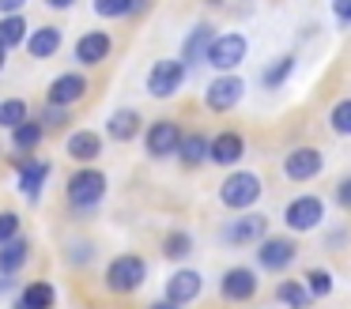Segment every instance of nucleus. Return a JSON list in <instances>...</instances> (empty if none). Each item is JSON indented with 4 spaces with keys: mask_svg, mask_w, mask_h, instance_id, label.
Segmentation results:
<instances>
[{
    "mask_svg": "<svg viewBox=\"0 0 351 309\" xmlns=\"http://www.w3.org/2000/svg\"><path fill=\"white\" fill-rule=\"evenodd\" d=\"M147 283V260L136 253H121L106 264V286L110 294H136Z\"/></svg>",
    "mask_w": 351,
    "mask_h": 309,
    "instance_id": "1",
    "label": "nucleus"
},
{
    "mask_svg": "<svg viewBox=\"0 0 351 309\" xmlns=\"http://www.w3.org/2000/svg\"><path fill=\"white\" fill-rule=\"evenodd\" d=\"M64 193H69V203H72V208H80V211L95 208V203L106 196V173L95 170V166H80V170H72Z\"/></svg>",
    "mask_w": 351,
    "mask_h": 309,
    "instance_id": "2",
    "label": "nucleus"
},
{
    "mask_svg": "<svg viewBox=\"0 0 351 309\" xmlns=\"http://www.w3.org/2000/svg\"><path fill=\"white\" fill-rule=\"evenodd\" d=\"M261 193H265V185H261V177L250 170H234L219 185V200L227 203L230 211H250L253 203L261 200Z\"/></svg>",
    "mask_w": 351,
    "mask_h": 309,
    "instance_id": "3",
    "label": "nucleus"
},
{
    "mask_svg": "<svg viewBox=\"0 0 351 309\" xmlns=\"http://www.w3.org/2000/svg\"><path fill=\"white\" fill-rule=\"evenodd\" d=\"M283 223L295 234L317 230V226L325 223V200H321V196H295V200L283 208Z\"/></svg>",
    "mask_w": 351,
    "mask_h": 309,
    "instance_id": "4",
    "label": "nucleus"
},
{
    "mask_svg": "<svg viewBox=\"0 0 351 309\" xmlns=\"http://www.w3.org/2000/svg\"><path fill=\"white\" fill-rule=\"evenodd\" d=\"M242 95H245V83L238 79L234 72H223V75H215V79L208 83L204 106L212 113H227V110H234V106L242 102Z\"/></svg>",
    "mask_w": 351,
    "mask_h": 309,
    "instance_id": "5",
    "label": "nucleus"
},
{
    "mask_svg": "<svg viewBox=\"0 0 351 309\" xmlns=\"http://www.w3.org/2000/svg\"><path fill=\"white\" fill-rule=\"evenodd\" d=\"M204 60L212 68H219V72H234L245 60V38L242 34H215L208 53H204Z\"/></svg>",
    "mask_w": 351,
    "mask_h": 309,
    "instance_id": "6",
    "label": "nucleus"
},
{
    "mask_svg": "<svg viewBox=\"0 0 351 309\" xmlns=\"http://www.w3.org/2000/svg\"><path fill=\"white\" fill-rule=\"evenodd\" d=\"M185 83V64L182 60H155L147 72V95L152 98H170Z\"/></svg>",
    "mask_w": 351,
    "mask_h": 309,
    "instance_id": "7",
    "label": "nucleus"
},
{
    "mask_svg": "<svg viewBox=\"0 0 351 309\" xmlns=\"http://www.w3.org/2000/svg\"><path fill=\"white\" fill-rule=\"evenodd\" d=\"M16 185H19V193L27 196V200H38V193H42V185L49 181V170L53 166L46 162V158H31V155H16Z\"/></svg>",
    "mask_w": 351,
    "mask_h": 309,
    "instance_id": "8",
    "label": "nucleus"
},
{
    "mask_svg": "<svg viewBox=\"0 0 351 309\" xmlns=\"http://www.w3.org/2000/svg\"><path fill=\"white\" fill-rule=\"evenodd\" d=\"M298 256V245L291 238H261L257 241V264L261 271H287Z\"/></svg>",
    "mask_w": 351,
    "mask_h": 309,
    "instance_id": "9",
    "label": "nucleus"
},
{
    "mask_svg": "<svg viewBox=\"0 0 351 309\" xmlns=\"http://www.w3.org/2000/svg\"><path fill=\"white\" fill-rule=\"evenodd\" d=\"M325 170V155L317 147H295L283 158V177L287 181H313Z\"/></svg>",
    "mask_w": 351,
    "mask_h": 309,
    "instance_id": "10",
    "label": "nucleus"
},
{
    "mask_svg": "<svg viewBox=\"0 0 351 309\" xmlns=\"http://www.w3.org/2000/svg\"><path fill=\"white\" fill-rule=\"evenodd\" d=\"M200 291H204V279H200V271L178 268L174 275L167 279V294H162V301H170V306H189V301L200 298Z\"/></svg>",
    "mask_w": 351,
    "mask_h": 309,
    "instance_id": "11",
    "label": "nucleus"
},
{
    "mask_svg": "<svg viewBox=\"0 0 351 309\" xmlns=\"http://www.w3.org/2000/svg\"><path fill=\"white\" fill-rule=\"evenodd\" d=\"M261 238H268L265 215H238L223 226V241H230V245H257Z\"/></svg>",
    "mask_w": 351,
    "mask_h": 309,
    "instance_id": "12",
    "label": "nucleus"
},
{
    "mask_svg": "<svg viewBox=\"0 0 351 309\" xmlns=\"http://www.w3.org/2000/svg\"><path fill=\"white\" fill-rule=\"evenodd\" d=\"M257 286H261V279L253 268H227L219 279V294L227 301H250L257 294Z\"/></svg>",
    "mask_w": 351,
    "mask_h": 309,
    "instance_id": "13",
    "label": "nucleus"
},
{
    "mask_svg": "<svg viewBox=\"0 0 351 309\" xmlns=\"http://www.w3.org/2000/svg\"><path fill=\"white\" fill-rule=\"evenodd\" d=\"M87 95V79L80 72H64L57 75L53 83H49V95H46V106H61V110H69V106L84 102Z\"/></svg>",
    "mask_w": 351,
    "mask_h": 309,
    "instance_id": "14",
    "label": "nucleus"
},
{
    "mask_svg": "<svg viewBox=\"0 0 351 309\" xmlns=\"http://www.w3.org/2000/svg\"><path fill=\"white\" fill-rule=\"evenodd\" d=\"M178 140H182V128H178L174 121H155L144 132V147L152 158H170L178 151Z\"/></svg>",
    "mask_w": 351,
    "mask_h": 309,
    "instance_id": "15",
    "label": "nucleus"
},
{
    "mask_svg": "<svg viewBox=\"0 0 351 309\" xmlns=\"http://www.w3.org/2000/svg\"><path fill=\"white\" fill-rule=\"evenodd\" d=\"M242 155H245V140L234 128L208 140V162H215V166H234V162H242Z\"/></svg>",
    "mask_w": 351,
    "mask_h": 309,
    "instance_id": "16",
    "label": "nucleus"
},
{
    "mask_svg": "<svg viewBox=\"0 0 351 309\" xmlns=\"http://www.w3.org/2000/svg\"><path fill=\"white\" fill-rule=\"evenodd\" d=\"M110 49H114V38L106 30H87L76 42V60L80 64H99V60L110 57Z\"/></svg>",
    "mask_w": 351,
    "mask_h": 309,
    "instance_id": "17",
    "label": "nucleus"
},
{
    "mask_svg": "<svg viewBox=\"0 0 351 309\" xmlns=\"http://www.w3.org/2000/svg\"><path fill=\"white\" fill-rule=\"evenodd\" d=\"M27 260H31V245H27V238H23V234L0 245V275H4V279L19 275V271L27 268Z\"/></svg>",
    "mask_w": 351,
    "mask_h": 309,
    "instance_id": "18",
    "label": "nucleus"
},
{
    "mask_svg": "<svg viewBox=\"0 0 351 309\" xmlns=\"http://www.w3.org/2000/svg\"><path fill=\"white\" fill-rule=\"evenodd\" d=\"M140 128H144V121H140V110H129V106H125V110H114V113H110V121H106L110 140H117V143L136 140Z\"/></svg>",
    "mask_w": 351,
    "mask_h": 309,
    "instance_id": "19",
    "label": "nucleus"
},
{
    "mask_svg": "<svg viewBox=\"0 0 351 309\" xmlns=\"http://www.w3.org/2000/svg\"><path fill=\"white\" fill-rule=\"evenodd\" d=\"M53 306H57V291H53V283H46V279L27 283L23 291H19V298H16V309H53Z\"/></svg>",
    "mask_w": 351,
    "mask_h": 309,
    "instance_id": "20",
    "label": "nucleus"
},
{
    "mask_svg": "<svg viewBox=\"0 0 351 309\" xmlns=\"http://www.w3.org/2000/svg\"><path fill=\"white\" fill-rule=\"evenodd\" d=\"M212 38H215L212 23H197V27L189 30V38H185L182 64H185V68H189V64H200V60H204V53H208V45H212Z\"/></svg>",
    "mask_w": 351,
    "mask_h": 309,
    "instance_id": "21",
    "label": "nucleus"
},
{
    "mask_svg": "<svg viewBox=\"0 0 351 309\" xmlns=\"http://www.w3.org/2000/svg\"><path fill=\"white\" fill-rule=\"evenodd\" d=\"M64 147H69V155L76 158V162H95V158L102 155V140H99V132H87V128L72 132Z\"/></svg>",
    "mask_w": 351,
    "mask_h": 309,
    "instance_id": "22",
    "label": "nucleus"
},
{
    "mask_svg": "<svg viewBox=\"0 0 351 309\" xmlns=\"http://www.w3.org/2000/svg\"><path fill=\"white\" fill-rule=\"evenodd\" d=\"M27 53L31 57H38V60H46V57H53L57 49H61V30L57 27H38L34 34H27Z\"/></svg>",
    "mask_w": 351,
    "mask_h": 309,
    "instance_id": "23",
    "label": "nucleus"
},
{
    "mask_svg": "<svg viewBox=\"0 0 351 309\" xmlns=\"http://www.w3.org/2000/svg\"><path fill=\"white\" fill-rule=\"evenodd\" d=\"M178 158H182L185 166H200L208 162V136L204 132H182V140H178Z\"/></svg>",
    "mask_w": 351,
    "mask_h": 309,
    "instance_id": "24",
    "label": "nucleus"
},
{
    "mask_svg": "<svg viewBox=\"0 0 351 309\" xmlns=\"http://www.w3.org/2000/svg\"><path fill=\"white\" fill-rule=\"evenodd\" d=\"M42 140H46V128H42L38 121H31V117H27L23 125L12 128V143H16V155H31V151L38 147Z\"/></svg>",
    "mask_w": 351,
    "mask_h": 309,
    "instance_id": "25",
    "label": "nucleus"
},
{
    "mask_svg": "<svg viewBox=\"0 0 351 309\" xmlns=\"http://www.w3.org/2000/svg\"><path fill=\"white\" fill-rule=\"evenodd\" d=\"M27 34H31V30H27L23 15H4V19H0V49H4V53L19 49V45L27 42Z\"/></svg>",
    "mask_w": 351,
    "mask_h": 309,
    "instance_id": "26",
    "label": "nucleus"
},
{
    "mask_svg": "<svg viewBox=\"0 0 351 309\" xmlns=\"http://www.w3.org/2000/svg\"><path fill=\"white\" fill-rule=\"evenodd\" d=\"M276 301H280V306H287V309H306L313 298L306 294L302 279H283V283H276Z\"/></svg>",
    "mask_w": 351,
    "mask_h": 309,
    "instance_id": "27",
    "label": "nucleus"
},
{
    "mask_svg": "<svg viewBox=\"0 0 351 309\" xmlns=\"http://www.w3.org/2000/svg\"><path fill=\"white\" fill-rule=\"evenodd\" d=\"M291 72H295V57H280V60H272V64L265 68V75H261V83H265L268 90H276V87H283V83L291 79Z\"/></svg>",
    "mask_w": 351,
    "mask_h": 309,
    "instance_id": "28",
    "label": "nucleus"
},
{
    "mask_svg": "<svg viewBox=\"0 0 351 309\" xmlns=\"http://www.w3.org/2000/svg\"><path fill=\"white\" fill-rule=\"evenodd\" d=\"M189 253H193V238L185 230H170L167 238H162V256H167V260H185Z\"/></svg>",
    "mask_w": 351,
    "mask_h": 309,
    "instance_id": "29",
    "label": "nucleus"
},
{
    "mask_svg": "<svg viewBox=\"0 0 351 309\" xmlns=\"http://www.w3.org/2000/svg\"><path fill=\"white\" fill-rule=\"evenodd\" d=\"M302 286H306L310 298H328V294H332V271L310 268V271H306V279H302Z\"/></svg>",
    "mask_w": 351,
    "mask_h": 309,
    "instance_id": "30",
    "label": "nucleus"
},
{
    "mask_svg": "<svg viewBox=\"0 0 351 309\" xmlns=\"http://www.w3.org/2000/svg\"><path fill=\"white\" fill-rule=\"evenodd\" d=\"M136 8H144V0H95V15H102V19H121Z\"/></svg>",
    "mask_w": 351,
    "mask_h": 309,
    "instance_id": "31",
    "label": "nucleus"
},
{
    "mask_svg": "<svg viewBox=\"0 0 351 309\" xmlns=\"http://www.w3.org/2000/svg\"><path fill=\"white\" fill-rule=\"evenodd\" d=\"M23 121H27L23 98H4V102H0V125L4 128H16V125H23Z\"/></svg>",
    "mask_w": 351,
    "mask_h": 309,
    "instance_id": "32",
    "label": "nucleus"
},
{
    "mask_svg": "<svg viewBox=\"0 0 351 309\" xmlns=\"http://www.w3.org/2000/svg\"><path fill=\"white\" fill-rule=\"evenodd\" d=\"M332 132L336 136H351V102L348 98H340V102L332 106Z\"/></svg>",
    "mask_w": 351,
    "mask_h": 309,
    "instance_id": "33",
    "label": "nucleus"
},
{
    "mask_svg": "<svg viewBox=\"0 0 351 309\" xmlns=\"http://www.w3.org/2000/svg\"><path fill=\"white\" fill-rule=\"evenodd\" d=\"M12 238H19V215L16 211H0V245Z\"/></svg>",
    "mask_w": 351,
    "mask_h": 309,
    "instance_id": "34",
    "label": "nucleus"
},
{
    "mask_svg": "<svg viewBox=\"0 0 351 309\" xmlns=\"http://www.w3.org/2000/svg\"><path fill=\"white\" fill-rule=\"evenodd\" d=\"M64 121H69V110H61V106H46V113H42L38 125L42 128H57V125H64Z\"/></svg>",
    "mask_w": 351,
    "mask_h": 309,
    "instance_id": "35",
    "label": "nucleus"
},
{
    "mask_svg": "<svg viewBox=\"0 0 351 309\" xmlns=\"http://www.w3.org/2000/svg\"><path fill=\"white\" fill-rule=\"evenodd\" d=\"M23 8H27V0H0V12L4 15H23Z\"/></svg>",
    "mask_w": 351,
    "mask_h": 309,
    "instance_id": "36",
    "label": "nucleus"
},
{
    "mask_svg": "<svg viewBox=\"0 0 351 309\" xmlns=\"http://www.w3.org/2000/svg\"><path fill=\"white\" fill-rule=\"evenodd\" d=\"M332 12H336L340 23H348L351 19V0H332Z\"/></svg>",
    "mask_w": 351,
    "mask_h": 309,
    "instance_id": "37",
    "label": "nucleus"
},
{
    "mask_svg": "<svg viewBox=\"0 0 351 309\" xmlns=\"http://www.w3.org/2000/svg\"><path fill=\"white\" fill-rule=\"evenodd\" d=\"M336 200H340L343 208H348V203H351V181H348V177H343L340 185H336Z\"/></svg>",
    "mask_w": 351,
    "mask_h": 309,
    "instance_id": "38",
    "label": "nucleus"
},
{
    "mask_svg": "<svg viewBox=\"0 0 351 309\" xmlns=\"http://www.w3.org/2000/svg\"><path fill=\"white\" fill-rule=\"evenodd\" d=\"M46 4H49V8H72L76 0H46Z\"/></svg>",
    "mask_w": 351,
    "mask_h": 309,
    "instance_id": "39",
    "label": "nucleus"
},
{
    "mask_svg": "<svg viewBox=\"0 0 351 309\" xmlns=\"http://www.w3.org/2000/svg\"><path fill=\"white\" fill-rule=\"evenodd\" d=\"M147 309H182V306H170V301H155V306H147Z\"/></svg>",
    "mask_w": 351,
    "mask_h": 309,
    "instance_id": "40",
    "label": "nucleus"
},
{
    "mask_svg": "<svg viewBox=\"0 0 351 309\" xmlns=\"http://www.w3.org/2000/svg\"><path fill=\"white\" fill-rule=\"evenodd\" d=\"M4 57H8V53H4V49H0V72H4Z\"/></svg>",
    "mask_w": 351,
    "mask_h": 309,
    "instance_id": "41",
    "label": "nucleus"
}]
</instances>
